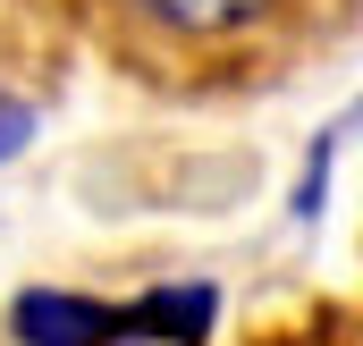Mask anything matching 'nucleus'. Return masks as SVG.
Returning a JSON list of instances; mask_svg holds the SVG:
<instances>
[{
	"label": "nucleus",
	"instance_id": "f257e3e1",
	"mask_svg": "<svg viewBox=\"0 0 363 346\" xmlns=\"http://www.w3.org/2000/svg\"><path fill=\"white\" fill-rule=\"evenodd\" d=\"M110 9L161 51H245L296 0H110Z\"/></svg>",
	"mask_w": 363,
	"mask_h": 346
},
{
	"label": "nucleus",
	"instance_id": "f03ea898",
	"mask_svg": "<svg viewBox=\"0 0 363 346\" xmlns=\"http://www.w3.org/2000/svg\"><path fill=\"white\" fill-rule=\"evenodd\" d=\"M9 338L17 346H135L127 304H101L77 287H26L9 304Z\"/></svg>",
	"mask_w": 363,
	"mask_h": 346
},
{
	"label": "nucleus",
	"instance_id": "7ed1b4c3",
	"mask_svg": "<svg viewBox=\"0 0 363 346\" xmlns=\"http://www.w3.org/2000/svg\"><path fill=\"white\" fill-rule=\"evenodd\" d=\"M211 321H220V296H211V287H152V296L127 304L135 346H203Z\"/></svg>",
	"mask_w": 363,
	"mask_h": 346
},
{
	"label": "nucleus",
	"instance_id": "20e7f679",
	"mask_svg": "<svg viewBox=\"0 0 363 346\" xmlns=\"http://www.w3.org/2000/svg\"><path fill=\"white\" fill-rule=\"evenodd\" d=\"M34 127H43V118H34V101H17V93H0V161H17V152L34 144Z\"/></svg>",
	"mask_w": 363,
	"mask_h": 346
}]
</instances>
